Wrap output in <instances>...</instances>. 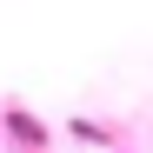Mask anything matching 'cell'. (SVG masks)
<instances>
[{
  "mask_svg": "<svg viewBox=\"0 0 153 153\" xmlns=\"http://www.w3.org/2000/svg\"><path fill=\"white\" fill-rule=\"evenodd\" d=\"M13 133H20V140H27V146H40V140H47V126H33L27 113H13Z\"/></svg>",
  "mask_w": 153,
  "mask_h": 153,
  "instance_id": "6da1fadb",
  "label": "cell"
}]
</instances>
